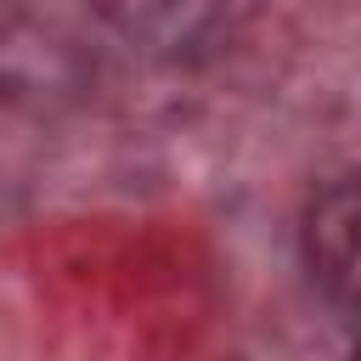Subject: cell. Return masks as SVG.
I'll return each mask as SVG.
<instances>
[{"label":"cell","instance_id":"1","mask_svg":"<svg viewBox=\"0 0 361 361\" xmlns=\"http://www.w3.org/2000/svg\"><path fill=\"white\" fill-rule=\"evenodd\" d=\"M305 265L327 299L361 316V175L322 186L305 209Z\"/></svg>","mask_w":361,"mask_h":361},{"label":"cell","instance_id":"2","mask_svg":"<svg viewBox=\"0 0 361 361\" xmlns=\"http://www.w3.org/2000/svg\"><path fill=\"white\" fill-rule=\"evenodd\" d=\"M355 350H361V333H355Z\"/></svg>","mask_w":361,"mask_h":361}]
</instances>
